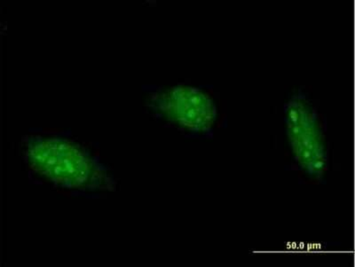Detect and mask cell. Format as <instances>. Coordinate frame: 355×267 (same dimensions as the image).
I'll use <instances>...</instances> for the list:
<instances>
[{"label":"cell","instance_id":"2","mask_svg":"<svg viewBox=\"0 0 355 267\" xmlns=\"http://www.w3.org/2000/svg\"><path fill=\"white\" fill-rule=\"evenodd\" d=\"M151 107L162 119L193 135H212L218 121V107L210 92L178 85L163 89L151 98Z\"/></svg>","mask_w":355,"mask_h":267},{"label":"cell","instance_id":"1","mask_svg":"<svg viewBox=\"0 0 355 267\" xmlns=\"http://www.w3.org/2000/svg\"><path fill=\"white\" fill-rule=\"evenodd\" d=\"M285 136L293 164L306 179L321 181L329 168L327 127L305 92H295L284 104Z\"/></svg>","mask_w":355,"mask_h":267},{"label":"cell","instance_id":"3","mask_svg":"<svg viewBox=\"0 0 355 267\" xmlns=\"http://www.w3.org/2000/svg\"><path fill=\"white\" fill-rule=\"evenodd\" d=\"M28 164L40 176L67 187H84L96 179L91 159L74 143L44 139L31 145Z\"/></svg>","mask_w":355,"mask_h":267}]
</instances>
